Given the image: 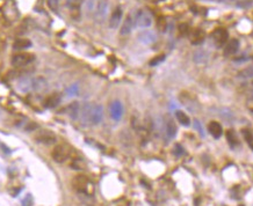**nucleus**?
Returning <instances> with one entry per match:
<instances>
[{
	"label": "nucleus",
	"instance_id": "nucleus-25",
	"mask_svg": "<svg viewBox=\"0 0 253 206\" xmlns=\"http://www.w3.org/2000/svg\"><path fill=\"white\" fill-rule=\"evenodd\" d=\"M80 5H82L80 0H66V6L69 7L70 12L73 15L80 13Z\"/></svg>",
	"mask_w": 253,
	"mask_h": 206
},
{
	"label": "nucleus",
	"instance_id": "nucleus-24",
	"mask_svg": "<svg viewBox=\"0 0 253 206\" xmlns=\"http://www.w3.org/2000/svg\"><path fill=\"white\" fill-rule=\"evenodd\" d=\"M175 117H176L178 122H179L181 125H183V126H189V125H190V118L188 117V115H187L186 112H183V111H181V110H178V111L175 112Z\"/></svg>",
	"mask_w": 253,
	"mask_h": 206
},
{
	"label": "nucleus",
	"instance_id": "nucleus-13",
	"mask_svg": "<svg viewBox=\"0 0 253 206\" xmlns=\"http://www.w3.org/2000/svg\"><path fill=\"white\" fill-rule=\"evenodd\" d=\"M91 109H92V103H85L83 106H80V113L79 118L84 125H91Z\"/></svg>",
	"mask_w": 253,
	"mask_h": 206
},
{
	"label": "nucleus",
	"instance_id": "nucleus-19",
	"mask_svg": "<svg viewBox=\"0 0 253 206\" xmlns=\"http://www.w3.org/2000/svg\"><path fill=\"white\" fill-rule=\"evenodd\" d=\"M176 124L175 122L172 119V118H169L166 120V124H165V132H166V135L169 139H173L175 135H176Z\"/></svg>",
	"mask_w": 253,
	"mask_h": 206
},
{
	"label": "nucleus",
	"instance_id": "nucleus-23",
	"mask_svg": "<svg viewBox=\"0 0 253 206\" xmlns=\"http://www.w3.org/2000/svg\"><path fill=\"white\" fill-rule=\"evenodd\" d=\"M30 46H31V42L27 38H17L13 44V48L15 50H24Z\"/></svg>",
	"mask_w": 253,
	"mask_h": 206
},
{
	"label": "nucleus",
	"instance_id": "nucleus-10",
	"mask_svg": "<svg viewBox=\"0 0 253 206\" xmlns=\"http://www.w3.org/2000/svg\"><path fill=\"white\" fill-rule=\"evenodd\" d=\"M239 41L237 38H232L230 41H228V43L224 45V51H223V55L225 57H230V56H233L235 53L238 52L239 50Z\"/></svg>",
	"mask_w": 253,
	"mask_h": 206
},
{
	"label": "nucleus",
	"instance_id": "nucleus-16",
	"mask_svg": "<svg viewBox=\"0 0 253 206\" xmlns=\"http://www.w3.org/2000/svg\"><path fill=\"white\" fill-rule=\"evenodd\" d=\"M123 115V106L120 101H114L110 104V116L114 120H120Z\"/></svg>",
	"mask_w": 253,
	"mask_h": 206
},
{
	"label": "nucleus",
	"instance_id": "nucleus-33",
	"mask_svg": "<svg viewBox=\"0 0 253 206\" xmlns=\"http://www.w3.org/2000/svg\"><path fill=\"white\" fill-rule=\"evenodd\" d=\"M49 5H50V7H51L52 9H57V7H58V1H57V0H49Z\"/></svg>",
	"mask_w": 253,
	"mask_h": 206
},
{
	"label": "nucleus",
	"instance_id": "nucleus-8",
	"mask_svg": "<svg viewBox=\"0 0 253 206\" xmlns=\"http://www.w3.org/2000/svg\"><path fill=\"white\" fill-rule=\"evenodd\" d=\"M51 156H52V159L56 161V162H64L66 159H68V156H69V151L66 149V147L65 146H63V145H57L54 149H52V152H51Z\"/></svg>",
	"mask_w": 253,
	"mask_h": 206
},
{
	"label": "nucleus",
	"instance_id": "nucleus-18",
	"mask_svg": "<svg viewBox=\"0 0 253 206\" xmlns=\"http://www.w3.org/2000/svg\"><path fill=\"white\" fill-rule=\"evenodd\" d=\"M61 103V96L58 94H51L49 96H47L43 101V105L48 109H52V108H56L58 104Z\"/></svg>",
	"mask_w": 253,
	"mask_h": 206
},
{
	"label": "nucleus",
	"instance_id": "nucleus-1",
	"mask_svg": "<svg viewBox=\"0 0 253 206\" xmlns=\"http://www.w3.org/2000/svg\"><path fill=\"white\" fill-rule=\"evenodd\" d=\"M86 10L98 22H103L109 12V3L107 0H87Z\"/></svg>",
	"mask_w": 253,
	"mask_h": 206
},
{
	"label": "nucleus",
	"instance_id": "nucleus-30",
	"mask_svg": "<svg viewBox=\"0 0 253 206\" xmlns=\"http://www.w3.org/2000/svg\"><path fill=\"white\" fill-rule=\"evenodd\" d=\"M178 30H179V34H180L181 36H186V35L189 34V26H188L187 23H181V24L179 26Z\"/></svg>",
	"mask_w": 253,
	"mask_h": 206
},
{
	"label": "nucleus",
	"instance_id": "nucleus-3",
	"mask_svg": "<svg viewBox=\"0 0 253 206\" xmlns=\"http://www.w3.org/2000/svg\"><path fill=\"white\" fill-rule=\"evenodd\" d=\"M134 22H135V27H137V28H142V29L149 28L152 24V16L146 10L139 9V10H137L136 15L134 16Z\"/></svg>",
	"mask_w": 253,
	"mask_h": 206
},
{
	"label": "nucleus",
	"instance_id": "nucleus-5",
	"mask_svg": "<svg viewBox=\"0 0 253 206\" xmlns=\"http://www.w3.org/2000/svg\"><path fill=\"white\" fill-rule=\"evenodd\" d=\"M213 41L217 49H222L229 41V32L224 28H217L213 32Z\"/></svg>",
	"mask_w": 253,
	"mask_h": 206
},
{
	"label": "nucleus",
	"instance_id": "nucleus-32",
	"mask_svg": "<svg viewBox=\"0 0 253 206\" xmlns=\"http://www.w3.org/2000/svg\"><path fill=\"white\" fill-rule=\"evenodd\" d=\"M221 111L223 112V117L224 118H227V119H232L233 118V115H232V112L229 109H222Z\"/></svg>",
	"mask_w": 253,
	"mask_h": 206
},
{
	"label": "nucleus",
	"instance_id": "nucleus-17",
	"mask_svg": "<svg viewBox=\"0 0 253 206\" xmlns=\"http://www.w3.org/2000/svg\"><path fill=\"white\" fill-rule=\"evenodd\" d=\"M208 131L216 139H220L222 137V134H223V127H222V125L220 123L215 122V120H211L208 124Z\"/></svg>",
	"mask_w": 253,
	"mask_h": 206
},
{
	"label": "nucleus",
	"instance_id": "nucleus-21",
	"mask_svg": "<svg viewBox=\"0 0 253 206\" xmlns=\"http://www.w3.org/2000/svg\"><path fill=\"white\" fill-rule=\"evenodd\" d=\"M72 183H73V185H75L78 190L85 191L86 188H87V184H88V180L86 178V176L80 175V176H76V178L73 180Z\"/></svg>",
	"mask_w": 253,
	"mask_h": 206
},
{
	"label": "nucleus",
	"instance_id": "nucleus-37",
	"mask_svg": "<svg viewBox=\"0 0 253 206\" xmlns=\"http://www.w3.org/2000/svg\"><path fill=\"white\" fill-rule=\"evenodd\" d=\"M252 85H253V82H252Z\"/></svg>",
	"mask_w": 253,
	"mask_h": 206
},
{
	"label": "nucleus",
	"instance_id": "nucleus-15",
	"mask_svg": "<svg viewBox=\"0 0 253 206\" xmlns=\"http://www.w3.org/2000/svg\"><path fill=\"white\" fill-rule=\"evenodd\" d=\"M193 60L196 64H206L209 60V52L204 49H196L193 53Z\"/></svg>",
	"mask_w": 253,
	"mask_h": 206
},
{
	"label": "nucleus",
	"instance_id": "nucleus-35",
	"mask_svg": "<svg viewBox=\"0 0 253 206\" xmlns=\"http://www.w3.org/2000/svg\"><path fill=\"white\" fill-rule=\"evenodd\" d=\"M250 109H251V110L253 111V106H250Z\"/></svg>",
	"mask_w": 253,
	"mask_h": 206
},
{
	"label": "nucleus",
	"instance_id": "nucleus-36",
	"mask_svg": "<svg viewBox=\"0 0 253 206\" xmlns=\"http://www.w3.org/2000/svg\"><path fill=\"white\" fill-rule=\"evenodd\" d=\"M239 206H244V205H239Z\"/></svg>",
	"mask_w": 253,
	"mask_h": 206
},
{
	"label": "nucleus",
	"instance_id": "nucleus-31",
	"mask_svg": "<svg viewBox=\"0 0 253 206\" xmlns=\"http://www.w3.org/2000/svg\"><path fill=\"white\" fill-rule=\"evenodd\" d=\"M174 154L176 155V156H181V155H183L185 154V149H183V147L181 146V145H179V144H176L175 146H174Z\"/></svg>",
	"mask_w": 253,
	"mask_h": 206
},
{
	"label": "nucleus",
	"instance_id": "nucleus-2",
	"mask_svg": "<svg viewBox=\"0 0 253 206\" xmlns=\"http://www.w3.org/2000/svg\"><path fill=\"white\" fill-rule=\"evenodd\" d=\"M47 82L42 79V78H29V77H26V78H22L19 80V84H17V88L19 91L23 92V93H27V92H30V91H38L41 88L44 87Z\"/></svg>",
	"mask_w": 253,
	"mask_h": 206
},
{
	"label": "nucleus",
	"instance_id": "nucleus-27",
	"mask_svg": "<svg viewBox=\"0 0 253 206\" xmlns=\"http://www.w3.org/2000/svg\"><path fill=\"white\" fill-rule=\"evenodd\" d=\"M242 133H243V137H244L245 141L247 142V145L250 146V148L253 151V133L250 131V130H246V129L243 130Z\"/></svg>",
	"mask_w": 253,
	"mask_h": 206
},
{
	"label": "nucleus",
	"instance_id": "nucleus-22",
	"mask_svg": "<svg viewBox=\"0 0 253 206\" xmlns=\"http://www.w3.org/2000/svg\"><path fill=\"white\" fill-rule=\"evenodd\" d=\"M225 135H227L228 144H229V146H230L231 148H236V147L239 145L238 138H237V135H236V133H235L233 130H228L227 133H225Z\"/></svg>",
	"mask_w": 253,
	"mask_h": 206
},
{
	"label": "nucleus",
	"instance_id": "nucleus-34",
	"mask_svg": "<svg viewBox=\"0 0 253 206\" xmlns=\"http://www.w3.org/2000/svg\"><path fill=\"white\" fill-rule=\"evenodd\" d=\"M194 124H195V127H196V129H199L200 133L203 135V130H202V127H201V124H200V122H199V120H194Z\"/></svg>",
	"mask_w": 253,
	"mask_h": 206
},
{
	"label": "nucleus",
	"instance_id": "nucleus-26",
	"mask_svg": "<svg viewBox=\"0 0 253 206\" xmlns=\"http://www.w3.org/2000/svg\"><path fill=\"white\" fill-rule=\"evenodd\" d=\"M237 77L239 79H251V78H253V66H249V67L239 71Z\"/></svg>",
	"mask_w": 253,
	"mask_h": 206
},
{
	"label": "nucleus",
	"instance_id": "nucleus-4",
	"mask_svg": "<svg viewBox=\"0 0 253 206\" xmlns=\"http://www.w3.org/2000/svg\"><path fill=\"white\" fill-rule=\"evenodd\" d=\"M34 60H35V56L33 53L21 52V53H17V55L13 56L12 65L15 66V67H24V66L30 65Z\"/></svg>",
	"mask_w": 253,
	"mask_h": 206
},
{
	"label": "nucleus",
	"instance_id": "nucleus-28",
	"mask_svg": "<svg viewBox=\"0 0 253 206\" xmlns=\"http://www.w3.org/2000/svg\"><path fill=\"white\" fill-rule=\"evenodd\" d=\"M157 27L158 29L162 31V32H165L166 29H167V21L164 16H159L158 20H157Z\"/></svg>",
	"mask_w": 253,
	"mask_h": 206
},
{
	"label": "nucleus",
	"instance_id": "nucleus-9",
	"mask_svg": "<svg viewBox=\"0 0 253 206\" xmlns=\"http://www.w3.org/2000/svg\"><path fill=\"white\" fill-rule=\"evenodd\" d=\"M138 41L142 43V44H145V45H151L153 43H156L157 41V35L155 31L152 30H143L138 34L137 36Z\"/></svg>",
	"mask_w": 253,
	"mask_h": 206
},
{
	"label": "nucleus",
	"instance_id": "nucleus-20",
	"mask_svg": "<svg viewBox=\"0 0 253 206\" xmlns=\"http://www.w3.org/2000/svg\"><path fill=\"white\" fill-rule=\"evenodd\" d=\"M66 111L71 119H78L80 113V104L78 102H72L71 104H69Z\"/></svg>",
	"mask_w": 253,
	"mask_h": 206
},
{
	"label": "nucleus",
	"instance_id": "nucleus-6",
	"mask_svg": "<svg viewBox=\"0 0 253 206\" xmlns=\"http://www.w3.org/2000/svg\"><path fill=\"white\" fill-rule=\"evenodd\" d=\"M35 140L43 145H54L57 140V137L54 132L49 130H41L35 134Z\"/></svg>",
	"mask_w": 253,
	"mask_h": 206
},
{
	"label": "nucleus",
	"instance_id": "nucleus-11",
	"mask_svg": "<svg viewBox=\"0 0 253 206\" xmlns=\"http://www.w3.org/2000/svg\"><path fill=\"white\" fill-rule=\"evenodd\" d=\"M122 16H123V10H122V8L118 6V7H116V8L114 9V12H113L112 15H110V19H109V27H110L112 29L118 28V26H120V23H121V21H122Z\"/></svg>",
	"mask_w": 253,
	"mask_h": 206
},
{
	"label": "nucleus",
	"instance_id": "nucleus-29",
	"mask_svg": "<svg viewBox=\"0 0 253 206\" xmlns=\"http://www.w3.org/2000/svg\"><path fill=\"white\" fill-rule=\"evenodd\" d=\"M165 58H166V56L165 55H159V56H156L155 58H152L151 60H150V66H158L160 63H163L164 60H165Z\"/></svg>",
	"mask_w": 253,
	"mask_h": 206
},
{
	"label": "nucleus",
	"instance_id": "nucleus-14",
	"mask_svg": "<svg viewBox=\"0 0 253 206\" xmlns=\"http://www.w3.org/2000/svg\"><path fill=\"white\" fill-rule=\"evenodd\" d=\"M134 27H135L134 16H131V15H127L125 19H124V21H123V23H122V27H121V29H120V34L123 35V36L129 35V34L132 31Z\"/></svg>",
	"mask_w": 253,
	"mask_h": 206
},
{
	"label": "nucleus",
	"instance_id": "nucleus-7",
	"mask_svg": "<svg viewBox=\"0 0 253 206\" xmlns=\"http://www.w3.org/2000/svg\"><path fill=\"white\" fill-rule=\"evenodd\" d=\"M103 118V108L101 104L99 103H94L92 104V109H91V125H98L102 122Z\"/></svg>",
	"mask_w": 253,
	"mask_h": 206
},
{
	"label": "nucleus",
	"instance_id": "nucleus-12",
	"mask_svg": "<svg viewBox=\"0 0 253 206\" xmlns=\"http://www.w3.org/2000/svg\"><path fill=\"white\" fill-rule=\"evenodd\" d=\"M189 37H190L189 39H190L192 44H194V45H200V44L203 43L204 39H206V32H204L203 29L196 28V29L192 30Z\"/></svg>",
	"mask_w": 253,
	"mask_h": 206
}]
</instances>
